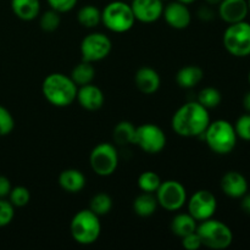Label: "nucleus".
Masks as SVG:
<instances>
[{
	"mask_svg": "<svg viewBox=\"0 0 250 250\" xmlns=\"http://www.w3.org/2000/svg\"><path fill=\"white\" fill-rule=\"evenodd\" d=\"M119 151L111 143H99L90 151L89 165L93 172L100 177L114 175L119 166Z\"/></svg>",
	"mask_w": 250,
	"mask_h": 250,
	"instance_id": "6e6552de",
	"label": "nucleus"
},
{
	"mask_svg": "<svg viewBox=\"0 0 250 250\" xmlns=\"http://www.w3.org/2000/svg\"><path fill=\"white\" fill-rule=\"evenodd\" d=\"M233 126L238 138L250 142V114L242 115L241 117H238Z\"/></svg>",
	"mask_w": 250,
	"mask_h": 250,
	"instance_id": "72a5a7b5",
	"label": "nucleus"
},
{
	"mask_svg": "<svg viewBox=\"0 0 250 250\" xmlns=\"http://www.w3.org/2000/svg\"><path fill=\"white\" fill-rule=\"evenodd\" d=\"M204 78V71L197 65H188L180 68L176 75V83L183 89L197 87Z\"/></svg>",
	"mask_w": 250,
	"mask_h": 250,
	"instance_id": "aec40b11",
	"label": "nucleus"
},
{
	"mask_svg": "<svg viewBox=\"0 0 250 250\" xmlns=\"http://www.w3.org/2000/svg\"><path fill=\"white\" fill-rule=\"evenodd\" d=\"M70 77L77 87L89 84L95 78V67L92 62L82 60L72 68Z\"/></svg>",
	"mask_w": 250,
	"mask_h": 250,
	"instance_id": "b1692460",
	"label": "nucleus"
},
{
	"mask_svg": "<svg viewBox=\"0 0 250 250\" xmlns=\"http://www.w3.org/2000/svg\"><path fill=\"white\" fill-rule=\"evenodd\" d=\"M221 189L227 197L239 199L248 193V181L238 171H229L221 178Z\"/></svg>",
	"mask_w": 250,
	"mask_h": 250,
	"instance_id": "f3484780",
	"label": "nucleus"
},
{
	"mask_svg": "<svg viewBox=\"0 0 250 250\" xmlns=\"http://www.w3.org/2000/svg\"><path fill=\"white\" fill-rule=\"evenodd\" d=\"M134 84L137 89L146 95H151L156 93L160 88L161 78L158 71L149 66H143L138 68L134 75Z\"/></svg>",
	"mask_w": 250,
	"mask_h": 250,
	"instance_id": "a211bd4d",
	"label": "nucleus"
},
{
	"mask_svg": "<svg viewBox=\"0 0 250 250\" xmlns=\"http://www.w3.org/2000/svg\"><path fill=\"white\" fill-rule=\"evenodd\" d=\"M78 87L70 76L63 73H50L42 83V93L46 102L56 107H66L73 104Z\"/></svg>",
	"mask_w": 250,
	"mask_h": 250,
	"instance_id": "f03ea898",
	"label": "nucleus"
},
{
	"mask_svg": "<svg viewBox=\"0 0 250 250\" xmlns=\"http://www.w3.org/2000/svg\"><path fill=\"white\" fill-rule=\"evenodd\" d=\"M248 80H249V83H250V71H249V76H248Z\"/></svg>",
	"mask_w": 250,
	"mask_h": 250,
	"instance_id": "c03bdc74",
	"label": "nucleus"
},
{
	"mask_svg": "<svg viewBox=\"0 0 250 250\" xmlns=\"http://www.w3.org/2000/svg\"><path fill=\"white\" fill-rule=\"evenodd\" d=\"M202 137L210 150L219 155H227L232 153L236 148L238 138L234 131V126L227 120L210 121Z\"/></svg>",
	"mask_w": 250,
	"mask_h": 250,
	"instance_id": "7ed1b4c3",
	"label": "nucleus"
},
{
	"mask_svg": "<svg viewBox=\"0 0 250 250\" xmlns=\"http://www.w3.org/2000/svg\"><path fill=\"white\" fill-rule=\"evenodd\" d=\"M11 10L17 19L22 21H33L41 12L39 0H11Z\"/></svg>",
	"mask_w": 250,
	"mask_h": 250,
	"instance_id": "412c9836",
	"label": "nucleus"
},
{
	"mask_svg": "<svg viewBox=\"0 0 250 250\" xmlns=\"http://www.w3.org/2000/svg\"><path fill=\"white\" fill-rule=\"evenodd\" d=\"M181 239H182L183 248L187 250H198L203 247L202 241H200V237L199 234L197 233V231L188 234V236L183 237V238Z\"/></svg>",
	"mask_w": 250,
	"mask_h": 250,
	"instance_id": "c9c22d12",
	"label": "nucleus"
},
{
	"mask_svg": "<svg viewBox=\"0 0 250 250\" xmlns=\"http://www.w3.org/2000/svg\"><path fill=\"white\" fill-rule=\"evenodd\" d=\"M222 95L219 89L214 87H205L199 92L197 98V102L207 107L208 110L215 109L221 104Z\"/></svg>",
	"mask_w": 250,
	"mask_h": 250,
	"instance_id": "cd10ccee",
	"label": "nucleus"
},
{
	"mask_svg": "<svg viewBox=\"0 0 250 250\" xmlns=\"http://www.w3.org/2000/svg\"><path fill=\"white\" fill-rule=\"evenodd\" d=\"M161 178L154 171H144L139 175L138 177V187L142 192L146 193H153L155 194V192L158 190V188L161 185Z\"/></svg>",
	"mask_w": 250,
	"mask_h": 250,
	"instance_id": "c85d7f7f",
	"label": "nucleus"
},
{
	"mask_svg": "<svg viewBox=\"0 0 250 250\" xmlns=\"http://www.w3.org/2000/svg\"><path fill=\"white\" fill-rule=\"evenodd\" d=\"M163 0H132L131 7L136 21L142 23H154L163 17Z\"/></svg>",
	"mask_w": 250,
	"mask_h": 250,
	"instance_id": "ddd939ff",
	"label": "nucleus"
},
{
	"mask_svg": "<svg viewBox=\"0 0 250 250\" xmlns=\"http://www.w3.org/2000/svg\"><path fill=\"white\" fill-rule=\"evenodd\" d=\"M214 11L211 10L210 5H207V6H202L199 10H198V17L203 21H211L214 19Z\"/></svg>",
	"mask_w": 250,
	"mask_h": 250,
	"instance_id": "4c0bfd02",
	"label": "nucleus"
},
{
	"mask_svg": "<svg viewBox=\"0 0 250 250\" xmlns=\"http://www.w3.org/2000/svg\"><path fill=\"white\" fill-rule=\"evenodd\" d=\"M112 209V199L106 193H97L89 202V210L98 216L107 215Z\"/></svg>",
	"mask_w": 250,
	"mask_h": 250,
	"instance_id": "bb28decb",
	"label": "nucleus"
},
{
	"mask_svg": "<svg viewBox=\"0 0 250 250\" xmlns=\"http://www.w3.org/2000/svg\"><path fill=\"white\" fill-rule=\"evenodd\" d=\"M50 9L55 10L59 14H65L73 10L77 5L78 0H46Z\"/></svg>",
	"mask_w": 250,
	"mask_h": 250,
	"instance_id": "f704fd0d",
	"label": "nucleus"
},
{
	"mask_svg": "<svg viewBox=\"0 0 250 250\" xmlns=\"http://www.w3.org/2000/svg\"><path fill=\"white\" fill-rule=\"evenodd\" d=\"M15 216V207L5 198H0V227L11 224Z\"/></svg>",
	"mask_w": 250,
	"mask_h": 250,
	"instance_id": "473e14b6",
	"label": "nucleus"
},
{
	"mask_svg": "<svg viewBox=\"0 0 250 250\" xmlns=\"http://www.w3.org/2000/svg\"><path fill=\"white\" fill-rule=\"evenodd\" d=\"M217 6L220 19L229 24L246 21L249 14L247 0H221Z\"/></svg>",
	"mask_w": 250,
	"mask_h": 250,
	"instance_id": "2eb2a0df",
	"label": "nucleus"
},
{
	"mask_svg": "<svg viewBox=\"0 0 250 250\" xmlns=\"http://www.w3.org/2000/svg\"><path fill=\"white\" fill-rule=\"evenodd\" d=\"M134 144L146 154H159L166 146V134L158 125L144 124L136 128Z\"/></svg>",
	"mask_w": 250,
	"mask_h": 250,
	"instance_id": "9b49d317",
	"label": "nucleus"
},
{
	"mask_svg": "<svg viewBox=\"0 0 250 250\" xmlns=\"http://www.w3.org/2000/svg\"><path fill=\"white\" fill-rule=\"evenodd\" d=\"M112 50L111 39L102 32H93L82 39L80 45L82 60L88 62H98L110 55Z\"/></svg>",
	"mask_w": 250,
	"mask_h": 250,
	"instance_id": "9d476101",
	"label": "nucleus"
},
{
	"mask_svg": "<svg viewBox=\"0 0 250 250\" xmlns=\"http://www.w3.org/2000/svg\"><path fill=\"white\" fill-rule=\"evenodd\" d=\"M15 128V120L11 112L0 105V136H9Z\"/></svg>",
	"mask_w": 250,
	"mask_h": 250,
	"instance_id": "2f4dec72",
	"label": "nucleus"
},
{
	"mask_svg": "<svg viewBox=\"0 0 250 250\" xmlns=\"http://www.w3.org/2000/svg\"><path fill=\"white\" fill-rule=\"evenodd\" d=\"M136 128L132 122L129 121H120L115 126L112 132V138L114 142L119 146H129L134 144V136H136Z\"/></svg>",
	"mask_w": 250,
	"mask_h": 250,
	"instance_id": "a878e982",
	"label": "nucleus"
},
{
	"mask_svg": "<svg viewBox=\"0 0 250 250\" xmlns=\"http://www.w3.org/2000/svg\"><path fill=\"white\" fill-rule=\"evenodd\" d=\"M11 182L7 177L0 175V198L9 197L10 192H11Z\"/></svg>",
	"mask_w": 250,
	"mask_h": 250,
	"instance_id": "e433bc0d",
	"label": "nucleus"
},
{
	"mask_svg": "<svg viewBox=\"0 0 250 250\" xmlns=\"http://www.w3.org/2000/svg\"><path fill=\"white\" fill-rule=\"evenodd\" d=\"M247 2H248V7H249V12H250V0H247Z\"/></svg>",
	"mask_w": 250,
	"mask_h": 250,
	"instance_id": "37998d69",
	"label": "nucleus"
},
{
	"mask_svg": "<svg viewBox=\"0 0 250 250\" xmlns=\"http://www.w3.org/2000/svg\"><path fill=\"white\" fill-rule=\"evenodd\" d=\"M243 107L250 114V92L247 93L243 98Z\"/></svg>",
	"mask_w": 250,
	"mask_h": 250,
	"instance_id": "ea45409f",
	"label": "nucleus"
},
{
	"mask_svg": "<svg viewBox=\"0 0 250 250\" xmlns=\"http://www.w3.org/2000/svg\"><path fill=\"white\" fill-rule=\"evenodd\" d=\"M209 110L198 102H188L178 107L171 120L175 133L185 138L202 137L210 124Z\"/></svg>",
	"mask_w": 250,
	"mask_h": 250,
	"instance_id": "f257e3e1",
	"label": "nucleus"
},
{
	"mask_svg": "<svg viewBox=\"0 0 250 250\" xmlns=\"http://www.w3.org/2000/svg\"><path fill=\"white\" fill-rule=\"evenodd\" d=\"M198 221L189 214V212H180L172 219L170 229L175 236L183 238L188 234L197 231Z\"/></svg>",
	"mask_w": 250,
	"mask_h": 250,
	"instance_id": "4be33fe9",
	"label": "nucleus"
},
{
	"mask_svg": "<svg viewBox=\"0 0 250 250\" xmlns=\"http://www.w3.org/2000/svg\"><path fill=\"white\" fill-rule=\"evenodd\" d=\"M61 24V16L58 11L50 9L48 11L43 12L39 17V26L44 32H55Z\"/></svg>",
	"mask_w": 250,
	"mask_h": 250,
	"instance_id": "c756f323",
	"label": "nucleus"
},
{
	"mask_svg": "<svg viewBox=\"0 0 250 250\" xmlns=\"http://www.w3.org/2000/svg\"><path fill=\"white\" fill-rule=\"evenodd\" d=\"M76 100L87 111H97L104 105L105 97L99 87L89 83L78 87Z\"/></svg>",
	"mask_w": 250,
	"mask_h": 250,
	"instance_id": "dca6fc26",
	"label": "nucleus"
},
{
	"mask_svg": "<svg viewBox=\"0 0 250 250\" xmlns=\"http://www.w3.org/2000/svg\"><path fill=\"white\" fill-rule=\"evenodd\" d=\"M163 1H167V0H163Z\"/></svg>",
	"mask_w": 250,
	"mask_h": 250,
	"instance_id": "a18cd8bd",
	"label": "nucleus"
},
{
	"mask_svg": "<svg viewBox=\"0 0 250 250\" xmlns=\"http://www.w3.org/2000/svg\"><path fill=\"white\" fill-rule=\"evenodd\" d=\"M163 16L166 23L173 29H186L192 22V14L188 9V5L178 0L170 1L164 6Z\"/></svg>",
	"mask_w": 250,
	"mask_h": 250,
	"instance_id": "4468645a",
	"label": "nucleus"
},
{
	"mask_svg": "<svg viewBox=\"0 0 250 250\" xmlns=\"http://www.w3.org/2000/svg\"><path fill=\"white\" fill-rule=\"evenodd\" d=\"M197 233L199 234L203 247L212 250L227 249L233 242L231 229L222 221L212 217L198 224Z\"/></svg>",
	"mask_w": 250,
	"mask_h": 250,
	"instance_id": "39448f33",
	"label": "nucleus"
},
{
	"mask_svg": "<svg viewBox=\"0 0 250 250\" xmlns=\"http://www.w3.org/2000/svg\"><path fill=\"white\" fill-rule=\"evenodd\" d=\"M159 207L166 211H178L187 204V190L181 182L167 180L161 182L160 187L155 192Z\"/></svg>",
	"mask_w": 250,
	"mask_h": 250,
	"instance_id": "1a4fd4ad",
	"label": "nucleus"
},
{
	"mask_svg": "<svg viewBox=\"0 0 250 250\" xmlns=\"http://www.w3.org/2000/svg\"><path fill=\"white\" fill-rule=\"evenodd\" d=\"M77 21L84 28H95L102 23V10L95 5H84L78 10Z\"/></svg>",
	"mask_w": 250,
	"mask_h": 250,
	"instance_id": "393cba45",
	"label": "nucleus"
},
{
	"mask_svg": "<svg viewBox=\"0 0 250 250\" xmlns=\"http://www.w3.org/2000/svg\"><path fill=\"white\" fill-rule=\"evenodd\" d=\"M178 1L183 2V4H186V5H190V4H193V2L197 1V0H178Z\"/></svg>",
	"mask_w": 250,
	"mask_h": 250,
	"instance_id": "79ce46f5",
	"label": "nucleus"
},
{
	"mask_svg": "<svg viewBox=\"0 0 250 250\" xmlns=\"http://www.w3.org/2000/svg\"><path fill=\"white\" fill-rule=\"evenodd\" d=\"M70 232L73 241L81 246L95 243L102 233L99 216L89 209L80 210L71 220Z\"/></svg>",
	"mask_w": 250,
	"mask_h": 250,
	"instance_id": "20e7f679",
	"label": "nucleus"
},
{
	"mask_svg": "<svg viewBox=\"0 0 250 250\" xmlns=\"http://www.w3.org/2000/svg\"><path fill=\"white\" fill-rule=\"evenodd\" d=\"M204 1L208 5H210V6H215V5H219L221 2V0H204Z\"/></svg>",
	"mask_w": 250,
	"mask_h": 250,
	"instance_id": "a19ab883",
	"label": "nucleus"
},
{
	"mask_svg": "<svg viewBox=\"0 0 250 250\" xmlns=\"http://www.w3.org/2000/svg\"><path fill=\"white\" fill-rule=\"evenodd\" d=\"M87 178L77 168H66L59 175V185L67 193H80L85 187Z\"/></svg>",
	"mask_w": 250,
	"mask_h": 250,
	"instance_id": "6ab92c4d",
	"label": "nucleus"
},
{
	"mask_svg": "<svg viewBox=\"0 0 250 250\" xmlns=\"http://www.w3.org/2000/svg\"><path fill=\"white\" fill-rule=\"evenodd\" d=\"M188 212L198 222L211 219L217 210L216 197L208 189H199L187 199Z\"/></svg>",
	"mask_w": 250,
	"mask_h": 250,
	"instance_id": "f8f14e48",
	"label": "nucleus"
},
{
	"mask_svg": "<svg viewBox=\"0 0 250 250\" xmlns=\"http://www.w3.org/2000/svg\"><path fill=\"white\" fill-rule=\"evenodd\" d=\"M9 200L15 208H23L31 200V193H29L28 188L23 187V186L12 187L9 194Z\"/></svg>",
	"mask_w": 250,
	"mask_h": 250,
	"instance_id": "7c9ffc66",
	"label": "nucleus"
},
{
	"mask_svg": "<svg viewBox=\"0 0 250 250\" xmlns=\"http://www.w3.org/2000/svg\"><path fill=\"white\" fill-rule=\"evenodd\" d=\"M133 11L131 4L115 0L105 5L102 10V23L114 33H126L134 26Z\"/></svg>",
	"mask_w": 250,
	"mask_h": 250,
	"instance_id": "423d86ee",
	"label": "nucleus"
},
{
	"mask_svg": "<svg viewBox=\"0 0 250 250\" xmlns=\"http://www.w3.org/2000/svg\"><path fill=\"white\" fill-rule=\"evenodd\" d=\"M241 208L246 214L250 215V193H247L242 197V202H241Z\"/></svg>",
	"mask_w": 250,
	"mask_h": 250,
	"instance_id": "58836bf2",
	"label": "nucleus"
},
{
	"mask_svg": "<svg viewBox=\"0 0 250 250\" xmlns=\"http://www.w3.org/2000/svg\"><path fill=\"white\" fill-rule=\"evenodd\" d=\"M158 207V200L153 193L142 192V194L133 200V211L141 217H149L154 215Z\"/></svg>",
	"mask_w": 250,
	"mask_h": 250,
	"instance_id": "5701e85b",
	"label": "nucleus"
},
{
	"mask_svg": "<svg viewBox=\"0 0 250 250\" xmlns=\"http://www.w3.org/2000/svg\"><path fill=\"white\" fill-rule=\"evenodd\" d=\"M225 49L236 58L250 55V23L247 21L229 24L222 36Z\"/></svg>",
	"mask_w": 250,
	"mask_h": 250,
	"instance_id": "0eeeda50",
	"label": "nucleus"
}]
</instances>
